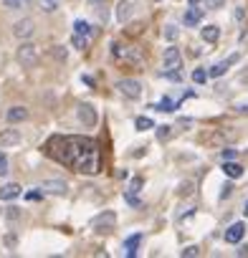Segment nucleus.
Listing matches in <instances>:
<instances>
[{
	"label": "nucleus",
	"instance_id": "obj_28",
	"mask_svg": "<svg viewBox=\"0 0 248 258\" xmlns=\"http://www.w3.org/2000/svg\"><path fill=\"white\" fill-rule=\"evenodd\" d=\"M23 3H26V0H3V8H8V11H21Z\"/></svg>",
	"mask_w": 248,
	"mask_h": 258
},
{
	"label": "nucleus",
	"instance_id": "obj_34",
	"mask_svg": "<svg viewBox=\"0 0 248 258\" xmlns=\"http://www.w3.org/2000/svg\"><path fill=\"white\" fill-rule=\"evenodd\" d=\"M205 6H208V8H213V11H218V8H223V6H225V0H205Z\"/></svg>",
	"mask_w": 248,
	"mask_h": 258
},
{
	"label": "nucleus",
	"instance_id": "obj_31",
	"mask_svg": "<svg viewBox=\"0 0 248 258\" xmlns=\"http://www.w3.org/2000/svg\"><path fill=\"white\" fill-rule=\"evenodd\" d=\"M195 255H200V248H198V245H188V248L182 250V258H195Z\"/></svg>",
	"mask_w": 248,
	"mask_h": 258
},
{
	"label": "nucleus",
	"instance_id": "obj_32",
	"mask_svg": "<svg viewBox=\"0 0 248 258\" xmlns=\"http://www.w3.org/2000/svg\"><path fill=\"white\" fill-rule=\"evenodd\" d=\"M51 56H56L58 61H66V56H69V53H66V48H61V46H53V51H51Z\"/></svg>",
	"mask_w": 248,
	"mask_h": 258
},
{
	"label": "nucleus",
	"instance_id": "obj_45",
	"mask_svg": "<svg viewBox=\"0 0 248 258\" xmlns=\"http://www.w3.org/2000/svg\"><path fill=\"white\" fill-rule=\"evenodd\" d=\"M243 213H245V215H248V203H245V210H243Z\"/></svg>",
	"mask_w": 248,
	"mask_h": 258
},
{
	"label": "nucleus",
	"instance_id": "obj_26",
	"mask_svg": "<svg viewBox=\"0 0 248 258\" xmlns=\"http://www.w3.org/2000/svg\"><path fill=\"white\" fill-rule=\"evenodd\" d=\"M177 36H180V28L177 26H165V38L167 41H177Z\"/></svg>",
	"mask_w": 248,
	"mask_h": 258
},
{
	"label": "nucleus",
	"instance_id": "obj_22",
	"mask_svg": "<svg viewBox=\"0 0 248 258\" xmlns=\"http://www.w3.org/2000/svg\"><path fill=\"white\" fill-rule=\"evenodd\" d=\"M152 109H157V111H175V109H177V104H175L172 99H167V96H165V99H162V101H157Z\"/></svg>",
	"mask_w": 248,
	"mask_h": 258
},
{
	"label": "nucleus",
	"instance_id": "obj_33",
	"mask_svg": "<svg viewBox=\"0 0 248 258\" xmlns=\"http://www.w3.org/2000/svg\"><path fill=\"white\" fill-rule=\"evenodd\" d=\"M8 175V157L0 152V177H6Z\"/></svg>",
	"mask_w": 248,
	"mask_h": 258
},
{
	"label": "nucleus",
	"instance_id": "obj_3",
	"mask_svg": "<svg viewBox=\"0 0 248 258\" xmlns=\"http://www.w3.org/2000/svg\"><path fill=\"white\" fill-rule=\"evenodd\" d=\"M16 58H18V63H21L23 69H33V66L38 63V48H36L33 43L23 41V43L18 46V53H16Z\"/></svg>",
	"mask_w": 248,
	"mask_h": 258
},
{
	"label": "nucleus",
	"instance_id": "obj_36",
	"mask_svg": "<svg viewBox=\"0 0 248 258\" xmlns=\"http://www.w3.org/2000/svg\"><path fill=\"white\" fill-rule=\"evenodd\" d=\"M26 198H28V200H41V198H43V192H41V187H36V190L26 192Z\"/></svg>",
	"mask_w": 248,
	"mask_h": 258
},
{
	"label": "nucleus",
	"instance_id": "obj_4",
	"mask_svg": "<svg viewBox=\"0 0 248 258\" xmlns=\"http://www.w3.org/2000/svg\"><path fill=\"white\" fill-rule=\"evenodd\" d=\"M91 228L96 230V233H111L114 228H116V215L111 213V210H104V213H99L94 220H91Z\"/></svg>",
	"mask_w": 248,
	"mask_h": 258
},
{
	"label": "nucleus",
	"instance_id": "obj_18",
	"mask_svg": "<svg viewBox=\"0 0 248 258\" xmlns=\"http://www.w3.org/2000/svg\"><path fill=\"white\" fill-rule=\"evenodd\" d=\"M130 16H132V3H130V0H119V6H116V21L124 23Z\"/></svg>",
	"mask_w": 248,
	"mask_h": 258
},
{
	"label": "nucleus",
	"instance_id": "obj_10",
	"mask_svg": "<svg viewBox=\"0 0 248 258\" xmlns=\"http://www.w3.org/2000/svg\"><path fill=\"white\" fill-rule=\"evenodd\" d=\"M243 235H245V225L243 223H233L228 230H225V243H240L243 240Z\"/></svg>",
	"mask_w": 248,
	"mask_h": 258
},
{
	"label": "nucleus",
	"instance_id": "obj_8",
	"mask_svg": "<svg viewBox=\"0 0 248 258\" xmlns=\"http://www.w3.org/2000/svg\"><path fill=\"white\" fill-rule=\"evenodd\" d=\"M33 31H36V23H33L31 18H23V21H18V23L13 26V36L21 38V41H28V38L33 36Z\"/></svg>",
	"mask_w": 248,
	"mask_h": 258
},
{
	"label": "nucleus",
	"instance_id": "obj_5",
	"mask_svg": "<svg viewBox=\"0 0 248 258\" xmlns=\"http://www.w3.org/2000/svg\"><path fill=\"white\" fill-rule=\"evenodd\" d=\"M116 91L127 99H140L142 96V84L135 81V79H119L116 81Z\"/></svg>",
	"mask_w": 248,
	"mask_h": 258
},
{
	"label": "nucleus",
	"instance_id": "obj_42",
	"mask_svg": "<svg viewBox=\"0 0 248 258\" xmlns=\"http://www.w3.org/2000/svg\"><path fill=\"white\" fill-rule=\"evenodd\" d=\"M235 109H238L240 114H248V101H245V104H235Z\"/></svg>",
	"mask_w": 248,
	"mask_h": 258
},
{
	"label": "nucleus",
	"instance_id": "obj_16",
	"mask_svg": "<svg viewBox=\"0 0 248 258\" xmlns=\"http://www.w3.org/2000/svg\"><path fill=\"white\" fill-rule=\"evenodd\" d=\"M140 243H142V233H135V235H130L127 240H124V250H127L130 258L137 255V245H140Z\"/></svg>",
	"mask_w": 248,
	"mask_h": 258
},
{
	"label": "nucleus",
	"instance_id": "obj_2",
	"mask_svg": "<svg viewBox=\"0 0 248 258\" xmlns=\"http://www.w3.org/2000/svg\"><path fill=\"white\" fill-rule=\"evenodd\" d=\"M111 51H114L116 58L127 61V63H142L145 61V51L140 46H119V43H114Z\"/></svg>",
	"mask_w": 248,
	"mask_h": 258
},
{
	"label": "nucleus",
	"instance_id": "obj_41",
	"mask_svg": "<svg viewBox=\"0 0 248 258\" xmlns=\"http://www.w3.org/2000/svg\"><path fill=\"white\" fill-rule=\"evenodd\" d=\"M238 245V243H235ZM238 255H248V245H238V250H235Z\"/></svg>",
	"mask_w": 248,
	"mask_h": 258
},
{
	"label": "nucleus",
	"instance_id": "obj_12",
	"mask_svg": "<svg viewBox=\"0 0 248 258\" xmlns=\"http://www.w3.org/2000/svg\"><path fill=\"white\" fill-rule=\"evenodd\" d=\"M18 142H21L18 129H3V132H0V147H13Z\"/></svg>",
	"mask_w": 248,
	"mask_h": 258
},
{
	"label": "nucleus",
	"instance_id": "obj_43",
	"mask_svg": "<svg viewBox=\"0 0 248 258\" xmlns=\"http://www.w3.org/2000/svg\"><path fill=\"white\" fill-rule=\"evenodd\" d=\"M6 245L13 248V245H16V235H8V238H6Z\"/></svg>",
	"mask_w": 248,
	"mask_h": 258
},
{
	"label": "nucleus",
	"instance_id": "obj_44",
	"mask_svg": "<svg viewBox=\"0 0 248 258\" xmlns=\"http://www.w3.org/2000/svg\"><path fill=\"white\" fill-rule=\"evenodd\" d=\"M203 3V0H190V6H200Z\"/></svg>",
	"mask_w": 248,
	"mask_h": 258
},
{
	"label": "nucleus",
	"instance_id": "obj_9",
	"mask_svg": "<svg viewBox=\"0 0 248 258\" xmlns=\"http://www.w3.org/2000/svg\"><path fill=\"white\" fill-rule=\"evenodd\" d=\"M38 187H41L43 195H66V192H69V185H66L64 180H46V182H41Z\"/></svg>",
	"mask_w": 248,
	"mask_h": 258
},
{
	"label": "nucleus",
	"instance_id": "obj_39",
	"mask_svg": "<svg viewBox=\"0 0 248 258\" xmlns=\"http://www.w3.org/2000/svg\"><path fill=\"white\" fill-rule=\"evenodd\" d=\"M101 3H106V0H89V6H91V11H94V8H101Z\"/></svg>",
	"mask_w": 248,
	"mask_h": 258
},
{
	"label": "nucleus",
	"instance_id": "obj_6",
	"mask_svg": "<svg viewBox=\"0 0 248 258\" xmlns=\"http://www.w3.org/2000/svg\"><path fill=\"white\" fill-rule=\"evenodd\" d=\"M162 61H165V71H177V69H182V56H180V48H175V46L165 48Z\"/></svg>",
	"mask_w": 248,
	"mask_h": 258
},
{
	"label": "nucleus",
	"instance_id": "obj_40",
	"mask_svg": "<svg viewBox=\"0 0 248 258\" xmlns=\"http://www.w3.org/2000/svg\"><path fill=\"white\" fill-rule=\"evenodd\" d=\"M245 18V11L243 8H235V21H243Z\"/></svg>",
	"mask_w": 248,
	"mask_h": 258
},
{
	"label": "nucleus",
	"instance_id": "obj_20",
	"mask_svg": "<svg viewBox=\"0 0 248 258\" xmlns=\"http://www.w3.org/2000/svg\"><path fill=\"white\" fill-rule=\"evenodd\" d=\"M71 46H74L76 51H86V48H89V36L74 33V36H71Z\"/></svg>",
	"mask_w": 248,
	"mask_h": 258
},
{
	"label": "nucleus",
	"instance_id": "obj_11",
	"mask_svg": "<svg viewBox=\"0 0 248 258\" xmlns=\"http://www.w3.org/2000/svg\"><path fill=\"white\" fill-rule=\"evenodd\" d=\"M21 192H23V187L18 182H6L0 187V200H16V198H21Z\"/></svg>",
	"mask_w": 248,
	"mask_h": 258
},
{
	"label": "nucleus",
	"instance_id": "obj_38",
	"mask_svg": "<svg viewBox=\"0 0 248 258\" xmlns=\"http://www.w3.org/2000/svg\"><path fill=\"white\" fill-rule=\"evenodd\" d=\"M230 192H233V185H225V187H223V192H220V198L225 200V198H228Z\"/></svg>",
	"mask_w": 248,
	"mask_h": 258
},
{
	"label": "nucleus",
	"instance_id": "obj_21",
	"mask_svg": "<svg viewBox=\"0 0 248 258\" xmlns=\"http://www.w3.org/2000/svg\"><path fill=\"white\" fill-rule=\"evenodd\" d=\"M38 8L43 13H56L61 8V0H38Z\"/></svg>",
	"mask_w": 248,
	"mask_h": 258
},
{
	"label": "nucleus",
	"instance_id": "obj_24",
	"mask_svg": "<svg viewBox=\"0 0 248 258\" xmlns=\"http://www.w3.org/2000/svg\"><path fill=\"white\" fill-rule=\"evenodd\" d=\"M74 33H81V36H91V26L86 21H76L74 23Z\"/></svg>",
	"mask_w": 248,
	"mask_h": 258
},
{
	"label": "nucleus",
	"instance_id": "obj_27",
	"mask_svg": "<svg viewBox=\"0 0 248 258\" xmlns=\"http://www.w3.org/2000/svg\"><path fill=\"white\" fill-rule=\"evenodd\" d=\"M208 79H210L208 71H203V69H195V71H193V81H195V84H205Z\"/></svg>",
	"mask_w": 248,
	"mask_h": 258
},
{
	"label": "nucleus",
	"instance_id": "obj_29",
	"mask_svg": "<svg viewBox=\"0 0 248 258\" xmlns=\"http://www.w3.org/2000/svg\"><path fill=\"white\" fill-rule=\"evenodd\" d=\"M142 185H145V180H142V177H135L132 185H130V192H127V195H137V192L142 190Z\"/></svg>",
	"mask_w": 248,
	"mask_h": 258
},
{
	"label": "nucleus",
	"instance_id": "obj_15",
	"mask_svg": "<svg viewBox=\"0 0 248 258\" xmlns=\"http://www.w3.org/2000/svg\"><path fill=\"white\" fill-rule=\"evenodd\" d=\"M235 61H238V53H233L228 61H220V63H215V66L208 71V76H223V74H225V71H228V69L235 63Z\"/></svg>",
	"mask_w": 248,
	"mask_h": 258
},
{
	"label": "nucleus",
	"instance_id": "obj_25",
	"mask_svg": "<svg viewBox=\"0 0 248 258\" xmlns=\"http://www.w3.org/2000/svg\"><path fill=\"white\" fill-rule=\"evenodd\" d=\"M172 137V126H157V140L160 142H167Z\"/></svg>",
	"mask_w": 248,
	"mask_h": 258
},
{
	"label": "nucleus",
	"instance_id": "obj_14",
	"mask_svg": "<svg viewBox=\"0 0 248 258\" xmlns=\"http://www.w3.org/2000/svg\"><path fill=\"white\" fill-rule=\"evenodd\" d=\"M31 114H28V109L26 106H11L8 109V114H6V119L11 121V124H16V121H26Z\"/></svg>",
	"mask_w": 248,
	"mask_h": 258
},
{
	"label": "nucleus",
	"instance_id": "obj_23",
	"mask_svg": "<svg viewBox=\"0 0 248 258\" xmlns=\"http://www.w3.org/2000/svg\"><path fill=\"white\" fill-rule=\"evenodd\" d=\"M135 126L140 129V132H145V129H152V126H155V121H152L150 116H137V119H135Z\"/></svg>",
	"mask_w": 248,
	"mask_h": 258
},
{
	"label": "nucleus",
	"instance_id": "obj_19",
	"mask_svg": "<svg viewBox=\"0 0 248 258\" xmlns=\"http://www.w3.org/2000/svg\"><path fill=\"white\" fill-rule=\"evenodd\" d=\"M200 36H203L205 43H215V41L220 38V28H218V26H205V28L200 31Z\"/></svg>",
	"mask_w": 248,
	"mask_h": 258
},
{
	"label": "nucleus",
	"instance_id": "obj_30",
	"mask_svg": "<svg viewBox=\"0 0 248 258\" xmlns=\"http://www.w3.org/2000/svg\"><path fill=\"white\" fill-rule=\"evenodd\" d=\"M193 187H195V182H193V180H188V182H182V185H180V190H177V192L185 198V195H193Z\"/></svg>",
	"mask_w": 248,
	"mask_h": 258
},
{
	"label": "nucleus",
	"instance_id": "obj_13",
	"mask_svg": "<svg viewBox=\"0 0 248 258\" xmlns=\"http://www.w3.org/2000/svg\"><path fill=\"white\" fill-rule=\"evenodd\" d=\"M203 21V8H190V11H185V16H182V23L188 26V28H193V26H198Z\"/></svg>",
	"mask_w": 248,
	"mask_h": 258
},
{
	"label": "nucleus",
	"instance_id": "obj_17",
	"mask_svg": "<svg viewBox=\"0 0 248 258\" xmlns=\"http://www.w3.org/2000/svg\"><path fill=\"white\" fill-rule=\"evenodd\" d=\"M223 172H225L230 180H238V177L243 175V167H240L238 162H233V160H225V162H223Z\"/></svg>",
	"mask_w": 248,
	"mask_h": 258
},
{
	"label": "nucleus",
	"instance_id": "obj_37",
	"mask_svg": "<svg viewBox=\"0 0 248 258\" xmlns=\"http://www.w3.org/2000/svg\"><path fill=\"white\" fill-rule=\"evenodd\" d=\"M21 218V208H11L8 210V220H18Z\"/></svg>",
	"mask_w": 248,
	"mask_h": 258
},
{
	"label": "nucleus",
	"instance_id": "obj_35",
	"mask_svg": "<svg viewBox=\"0 0 248 258\" xmlns=\"http://www.w3.org/2000/svg\"><path fill=\"white\" fill-rule=\"evenodd\" d=\"M235 155H238V152H235V150H230V147H225V150L220 152V157H223V162H225V160H233Z\"/></svg>",
	"mask_w": 248,
	"mask_h": 258
},
{
	"label": "nucleus",
	"instance_id": "obj_7",
	"mask_svg": "<svg viewBox=\"0 0 248 258\" xmlns=\"http://www.w3.org/2000/svg\"><path fill=\"white\" fill-rule=\"evenodd\" d=\"M76 116H79V121H81L84 126H96V121H99V116H96V109H94L91 104H79V109H76Z\"/></svg>",
	"mask_w": 248,
	"mask_h": 258
},
{
	"label": "nucleus",
	"instance_id": "obj_1",
	"mask_svg": "<svg viewBox=\"0 0 248 258\" xmlns=\"http://www.w3.org/2000/svg\"><path fill=\"white\" fill-rule=\"evenodd\" d=\"M46 152L81 175H96L101 170L99 145L91 137H74V135H56L46 142Z\"/></svg>",
	"mask_w": 248,
	"mask_h": 258
}]
</instances>
